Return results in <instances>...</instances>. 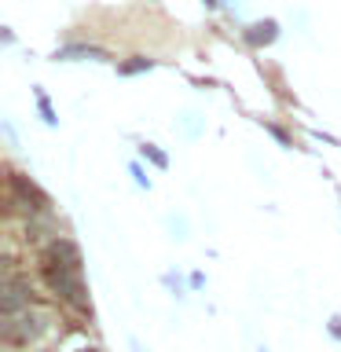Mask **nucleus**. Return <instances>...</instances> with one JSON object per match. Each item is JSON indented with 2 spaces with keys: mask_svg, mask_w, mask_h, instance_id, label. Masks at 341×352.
<instances>
[{
  "mask_svg": "<svg viewBox=\"0 0 341 352\" xmlns=\"http://www.w3.org/2000/svg\"><path fill=\"white\" fill-rule=\"evenodd\" d=\"M143 154H147V158H151L154 165H165V154H158L154 147H143Z\"/></svg>",
  "mask_w": 341,
  "mask_h": 352,
  "instance_id": "4",
  "label": "nucleus"
},
{
  "mask_svg": "<svg viewBox=\"0 0 341 352\" xmlns=\"http://www.w3.org/2000/svg\"><path fill=\"white\" fill-rule=\"evenodd\" d=\"M151 66V59H136V63H125L121 66V74H136V70H147Z\"/></svg>",
  "mask_w": 341,
  "mask_h": 352,
  "instance_id": "3",
  "label": "nucleus"
},
{
  "mask_svg": "<svg viewBox=\"0 0 341 352\" xmlns=\"http://www.w3.org/2000/svg\"><path fill=\"white\" fill-rule=\"evenodd\" d=\"M246 37H250L253 44H268V41H275V22H257V26H250Z\"/></svg>",
  "mask_w": 341,
  "mask_h": 352,
  "instance_id": "2",
  "label": "nucleus"
},
{
  "mask_svg": "<svg viewBox=\"0 0 341 352\" xmlns=\"http://www.w3.org/2000/svg\"><path fill=\"white\" fill-rule=\"evenodd\" d=\"M44 272H48V283L52 290L63 297V301H70L81 308L85 305V283H81V257H77L74 242H55L52 253H48V264H44Z\"/></svg>",
  "mask_w": 341,
  "mask_h": 352,
  "instance_id": "1",
  "label": "nucleus"
}]
</instances>
